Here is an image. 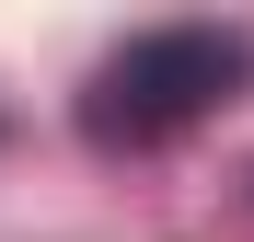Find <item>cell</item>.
Masks as SVG:
<instances>
[{
  "instance_id": "6da1fadb",
  "label": "cell",
  "mask_w": 254,
  "mask_h": 242,
  "mask_svg": "<svg viewBox=\"0 0 254 242\" xmlns=\"http://www.w3.org/2000/svg\"><path fill=\"white\" fill-rule=\"evenodd\" d=\"M231 81H243V35H220V23H162V35H127V47L93 69L81 127H93L104 150H150V139L196 127L208 104H231Z\"/></svg>"
}]
</instances>
